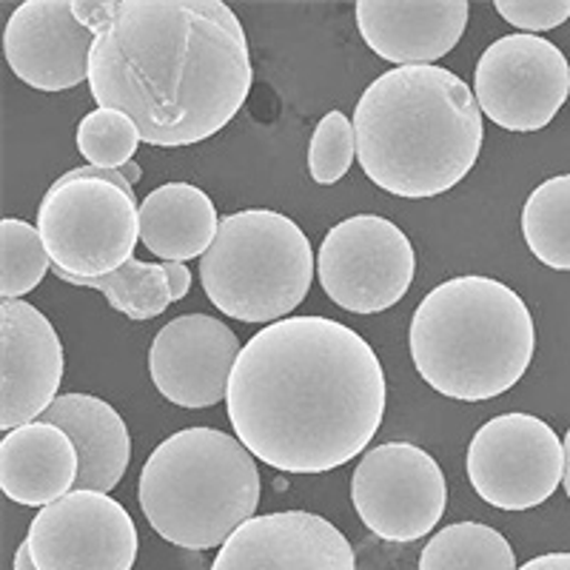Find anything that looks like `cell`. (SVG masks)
<instances>
[{
    "label": "cell",
    "instance_id": "6da1fadb",
    "mask_svg": "<svg viewBox=\"0 0 570 570\" xmlns=\"http://www.w3.org/2000/svg\"><path fill=\"white\" fill-rule=\"evenodd\" d=\"M98 32L89 91L124 111L140 140L180 149L226 129L252 91L240 18L223 0H75Z\"/></svg>",
    "mask_w": 570,
    "mask_h": 570
},
{
    "label": "cell",
    "instance_id": "7a4b0ae2",
    "mask_svg": "<svg viewBox=\"0 0 570 570\" xmlns=\"http://www.w3.org/2000/svg\"><path fill=\"white\" fill-rule=\"evenodd\" d=\"M385 374L354 328L285 317L243 345L228 383L234 434L283 473H325L363 454L385 416Z\"/></svg>",
    "mask_w": 570,
    "mask_h": 570
},
{
    "label": "cell",
    "instance_id": "3957f363",
    "mask_svg": "<svg viewBox=\"0 0 570 570\" xmlns=\"http://www.w3.org/2000/svg\"><path fill=\"white\" fill-rule=\"evenodd\" d=\"M356 160L394 197L445 195L476 166L485 126L473 91L442 66H396L354 109Z\"/></svg>",
    "mask_w": 570,
    "mask_h": 570
},
{
    "label": "cell",
    "instance_id": "277c9868",
    "mask_svg": "<svg viewBox=\"0 0 570 570\" xmlns=\"http://www.w3.org/2000/svg\"><path fill=\"white\" fill-rule=\"evenodd\" d=\"M411 360L448 400L485 402L525 376L537 354V325L525 299L499 279H445L416 305Z\"/></svg>",
    "mask_w": 570,
    "mask_h": 570
},
{
    "label": "cell",
    "instance_id": "5b68a950",
    "mask_svg": "<svg viewBox=\"0 0 570 570\" xmlns=\"http://www.w3.org/2000/svg\"><path fill=\"white\" fill-rule=\"evenodd\" d=\"M259 493L263 482L254 454L217 428H183L163 440L137 482L149 525L186 551L223 548L254 519Z\"/></svg>",
    "mask_w": 570,
    "mask_h": 570
},
{
    "label": "cell",
    "instance_id": "8992f818",
    "mask_svg": "<svg viewBox=\"0 0 570 570\" xmlns=\"http://www.w3.org/2000/svg\"><path fill=\"white\" fill-rule=\"evenodd\" d=\"M314 268L312 243L292 217L246 208L220 220L212 248L200 257V283L226 317L274 325L303 303Z\"/></svg>",
    "mask_w": 570,
    "mask_h": 570
},
{
    "label": "cell",
    "instance_id": "52a82bcc",
    "mask_svg": "<svg viewBox=\"0 0 570 570\" xmlns=\"http://www.w3.org/2000/svg\"><path fill=\"white\" fill-rule=\"evenodd\" d=\"M38 232L55 274L95 279L135 259L140 206L115 183L58 177L38 208Z\"/></svg>",
    "mask_w": 570,
    "mask_h": 570
},
{
    "label": "cell",
    "instance_id": "ba28073f",
    "mask_svg": "<svg viewBox=\"0 0 570 570\" xmlns=\"http://www.w3.org/2000/svg\"><path fill=\"white\" fill-rule=\"evenodd\" d=\"M414 246L400 226L376 214H356L325 234L317 277L331 303L351 314L389 312L414 283Z\"/></svg>",
    "mask_w": 570,
    "mask_h": 570
},
{
    "label": "cell",
    "instance_id": "9c48e42d",
    "mask_svg": "<svg viewBox=\"0 0 570 570\" xmlns=\"http://www.w3.org/2000/svg\"><path fill=\"white\" fill-rule=\"evenodd\" d=\"M476 497L499 511H531L564 480V442L533 414H502L473 434L465 460Z\"/></svg>",
    "mask_w": 570,
    "mask_h": 570
},
{
    "label": "cell",
    "instance_id": "30bf717a",
    "mask_svg": "<svg viewBox=\"0 0 570 570\" xmlns=\"http://www.w3.org/2000/svg\"><path fill=\"white\" fill-rule=\"evenodd\" d=\"M351 502L363 525L385 542H416L434 531L448 505L445 473L411 442H385L360 460Z\"/></svg>",
    "mask_w": 570,
    "mask_h": 570
},
{
    "label": "cell",
    "instance_id": "8fae6325",
    "mask_svg": "<svg viewBox=\"0 0 570 570\" xmlns=\"http://www.w3.org/2000/svg\"><path fill=\"white\" fill-rule=\"evenodd\" d=\"M482 115L508 131H539L570 95V66L557 43L539 35H505L482 52L473 75Z\"/></svg>",
    "mask_w": 570,
    "mask_h": 570
},
{
    "label": "cell",
    "instance_id": "7c38bea8",
    "mask_svg": "<svg viewBox=\"0 0 570 570\" xmlns=\"http://www.w3.org/2000/svg\"><path fill=\"white\" fill-rule=\"evenodd\" d=\"M27 544L38 570H131L137 528L109 493L71 491L35 513Z\"/></svg>",
    "mask_w": 570,
    "mask_h": 570
},
{
    "label": "cell",
    "instance_id": "4fadbf2b",
    "mask_svg": "<svg viewBox=\"0 0 570 570\" xmlns=\"http://www.w3.org/2000/svg\"><path fill=\"white\" fill-rule=\"evenodd\" d=\"M240 340L208 314H183L157 331L149 351L155 389L180 409H212L228 396Z\"/></svg>",
    "mask_w": 570,
    "mask_h": 570
},
{
    "label": "cell",
    "instance_id": "5bb4252c",
    "mask_svg": "<svg viewBox=\"0 0 570 570\" xmlns=\"http://www.w3.org/2000/svg\"><path fill=\"white\" fill-rule=\"evenodd\" d=\"M98 32L75 12V0H27L7 20L3 52L9 69L32 89L63 91L89 83Z\"/></svg>",
    "mask_w": 570,
    "mask_h": 570
},
{
    "label": "cell",
    "instance_id": "9a60e30c",
    "mask_svg": "<svg viewBox=\"0 0 570 570\" xmlns=\"http://www.w3.org/2000/svg\"><path fill=\"white\" fill-rule=\"evenodd\" d=\"M63 343L55 325L23 299L0 305V428L38 422L58 400Z\"/></svg>",
    "mask_w": 570,
    "mask_h": 570
},
{
    "label": "cell",
    "instance_id": "2e32d148",
    "mask_svg": "<svg viewBox=\"0 0 570 570\" xmlns=\"http://www.w3.org/2000/svg\"><path fill=\"white\" fill-rule=\"evenodd\" d=\"M212 570H356V557L343 531L325 517L279 511L237 528Z\"/></svg>",
    "mask_w": 570,
    "mask_h": 570
},
{
    "label": "cell",
    "instance_id": "e0dca14e",
    "mask_svg": "<svg viewBox=\"0 0 570 570\" xmlns=\"http://www.w3.org/2000/svg\"><path fill=\"white\" fill-rule=\"evenodd\" d=\"M354 9L371 52L396 66H434L471 18L468 0H356Z\"/></svg>",
    "mask_w": 570,
    "mask_h": 570
},
{
    "label": "cell",
    "instance_id": "ac0fdd59",
    "mask_svg": "<svg viewBox=\"0 0 570 570\" xmlns=\"http://www.w3.org/2000/svg\"><path fill=\"white\" fill-rule=\"evenodd\" d=\"M80 471L78 448L49 422H29L0 442V488L12 502L46 508L75 491Z\"/></svg>",
    "mask_w": 570,
    "mask_h": 570
},
{
    "label": "cell",
    "instance_id": "d6986e66",
    "mask_svg": "<svg viewBox=\"0 0 570 570\" xmlns=\"http://www.w3.org/2000/svg\"><path fill=\"white\" fill-rule=\"evenodd\" d=\"M40 422L58 425L71 436L80 456L75 491H115L131 462V436L124 416L91 394H60Z\"/></svg>",
    "mask_w": 570,
    "mask_h": 570
},
{
    "label": "cell",
    "instance_id": "ffe728a7",
    "mask_svg": "<svg viewBox=\"0 0 570 570\" xmlns=\"http://www.w3.org/2000/svg\"><path fill=\"white\" fill-rule=\"evenodd\" d=\"M217 232V208L191 183H166L140 203L142 246L166 263L203 257Z\"/></svg>",
    "mask_w": 570,
    "mask_h": 570
},
{
    "label": "cell",
    "instance_id": "44dd1931",
    "mask_svg": "<svg viewBox=\"0 0 570 570\" xmlns=\"http://www.w3.org/2000/svg\"><path fill=\"white\" fill-rule=\"evenodd\" d=\"M522 234L542 266L570 272V175L533 188L522 208Z\"/></svg>",
    "mask_w": 570,
    "mask_h": 570
},
{
    "label": "cell",
    "instance_id": "7402d4cb",
    "mask_svg": "<svg viewBox=\"0 0 570 570\" xmlns=\"http://www.w3.org/2000/svg\"><path fill=\"white\" fill-rule=\"evenodd\" d=\"M420 570H517V557L491 525L454 522L422 548Z\"/></svg>",
    "mask_w": 570,
    "mask_h": 570
},
{
    "label": "cell",
    "instance_id": "603a6c76",
    "mask_svg": "<svg viewBox=\"0 0 570 570\" xmlns=\"http://www.w3.org/2000/svg\"><path fill=\"white\" fill-rule=\"evenodd\" d=\"M63 283L78 285V288H95L104 292L115 312L126 314L129 320H151L160 317L171 305L169 277L163 263H140L129 259L117 272L104 274V277H71V274H58Z\"/></svg>",
    "mask_w": 570,
    "mask_h": 570
},
{
    "label": "cell",
    "instance_id": "cb8c5ba5",
    "mask_svg": "<svg viewBox=\"0 0 570 570\" xmlns=\"http://www.w3.org/2000/svg\"><path fill=\"white\" fill-rule=\"evenodd\" d=\"M0 294L3 299H18L35 292L46 272L52 268V257L46 252L40 232L20 217L0 220Z\"/></svg>",
    "mask_w": 570,
    "mask_h": 570
},
{
    "label": "cell",
    "instance_id": "d4e9b609",
    "mask_svg": "<svg viewBox=\"0 0 570 570\" xmlns=\"http://www.w3.org/2000/svg\"><path fill=\"white\" fill-rule=\"evenodd\" d=\"M137 142H140V131L124 111L95 109L78 126L80 155L98 169H124L135 157Z\"/></svg>",
    "mask_w": 570,
    "mask_h": 570
},
{
    "label": "cell",
    "instance_id": "484cf974",
    "mask_svg": "<svg viewBox=\"0 0 570 570\" xmlns=\"http://www.w3.org/2000/svg\"><path fill=\"white\" fill-rule=\"evenodd\" d=\"M356 155L354 124L343 111H328L317 124L308 146V175L320 186L343 180Z\"/></svg>",
    "mask_w": 570,
    "mask_h": 570
},
{
    "label": "cell",
    "instance_id": "4316f807",
    "mask_svg": "<svg viewBox=\"0 0 570 570\" xmlns=\"http://www.w3.org/2000/svg\"><path fill=\"white\" fill-rule=\"evenodd\" d=\"M493 9L528 35L551 32L570 18V0H497Z\"/></svg>",
    "mask_w": 570,
    "mask_h": 570
},
{
    "label": "cell",
    "instance_id": "83f0119b",
    "mask_svg": "<svg viewBox=\"0 0 570 570\" xmlns=\"http://www.w3.org/2000/svg\"><path fill=\"white\" fill-rule=\"evenodd\" d=\"M166 268V277H169V292H171V303L183 299L191 288V272H188L183 263H163Z\"/></svg>",
    "mask_w": 570,
    "mask_h": 570
},
{
    "label": "cell",
    "instance_id": "f1b7e54d",
    "mask_svg": "<svg viewBox=\"0 0 570 570\" xmlns=\"http://www.w3.org/2000/svg\"><path fill=\"white\" fill-rule=\"evenodd\" d=\"M519 570H570V553H544V557L525 562Z\"/></svg>",
    "mask_w": 570,
    "mask_h": 570
},
{
    "label": "cell",
    "instance_id": "f546056e",
    "mask_svg": "<svg viewBox=\"0 0 570 570\" xmlns=\"http://www.w3.org/2000/svg\"><path fill=\"white\" fill-rule=\"evenodd\" d=\"M14 570H38V564H35V559H32V553H29L27 542L20 544L18 551H14Z\"/></svg>",
    "mask_w": 570,
    "mask_h": 570
},
{
    "label": "cell",
    "instance_id": "4dcf8cb0",
    "mask_svg": "<svg viewBox=\"0 0 570 570\" xmlns=\"http://www.w3.org/2000/svg\"><path fill=\"white\" fill-rule=\"evenodd\" d=\"M564 491L570 497V428H568V436H564Z\"/></svg>",
    "mask_w": 570,
    "mask_h": 570
},
{
    "label": "cell",
    "instance_id": "1f68e13d",
    "mask_svg": "<svg viewBox=\"0 0 570 570\" xmlns=\"http://www.w3.org/2000/svg\"><path fill=\"white\" fill-rule=\"evenodd\" d=\"M120 175H124V177H126V180H129V183H131V186H135V183H137V180H140V175H142V171H140V166H137V163H135V160H131V163H126L124 169H120Z\"/></svg>",
    "mask_w": 570,
    "mask_h": 570
}]
</instances>
